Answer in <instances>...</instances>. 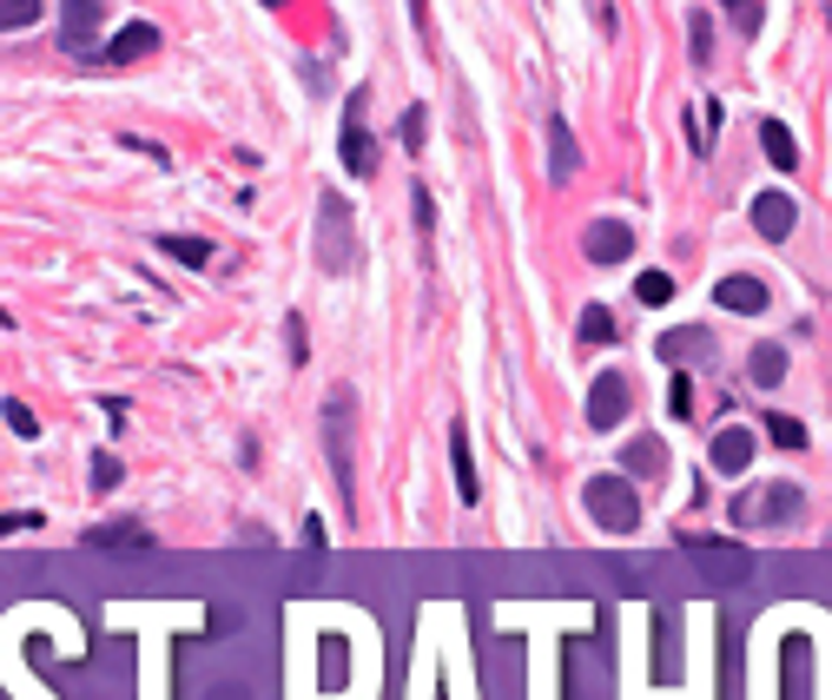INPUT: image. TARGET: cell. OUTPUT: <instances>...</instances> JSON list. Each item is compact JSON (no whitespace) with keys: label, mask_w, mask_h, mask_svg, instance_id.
Masks as SVG:
<instances>
[{"label":"cell","mask_w":832,"mask_h":700,"mask_svg":"<svg viewBox=\"0 0 832 700\" xmlns=\"http://www.w3.org/2000/svg\"><path fill=\"white\" fill-rule=\"evenodd\" d=\"M582 503H588V516H595L608 536H635V529H641V496H635L628 476H588V483H582Z\"/></svg>","instance_id":"cell-1"},{"label":"cell","mask_w":832,"mask_h":700,"mask_svg":"<svg viewBox=\"0 0 832 700\" xmlns=\"http://www.w3.org/2000/svg\"><path fill=\"white\" fill-rule=\"evenodd\" d=\"M681 549H688V562H694L714 589H741V582L754 575V549H741L734 536H688Z\"/></svg>","instance_id":"cell-2"},{"label":"cell","mask_w":832,"mask_h":700,"mask_svg":"<svg viewBox=\"0 0 832 700\" xmlns=\"http://www.w3.org/2000/svg\"><path fill=\"white\" fill-rule=\"evenodd\" d=\"M337 159H344V172H357V179H370V165H377V139H370V126H364V93H350V99H344Z\"/></svg>","instance_id":"cell-3"},{"label":"cell","mask_w":832,"mask_h":700,"mask_svg":"<svg viewBox=\"0 0 832 700\" xmlns=\"http://www.w3.org/2000/svg\"><path fill=\"white\" fill-rule=\"evenodd\" d=\"M760 503H734V516L741 523H800L807 516V489H793V483H767V489H754Z\"/></svg>","instance_id":"cell-4"},{"label":"cell","mask_w":832,"mask_h":700,"mask_svg":"<svg viewBox=\"0 0 832 700\" xmlns=\"http://www.w3.org/2000/svg\"><path fill=\"white\" fill-rule=\"evenodd\" d=\"M628 403H635V384H628L622 370H602L595 390H588V423H595V430H622Z\"/></svg>","instance_id":"cell-5"},{"label":"cell","mask_w":832,"mask_h":700,"mask_svg":"<svg viewBox=\"0 0 832 700\" xmlns=\"http://www.w3.org/2000/svg\"><path fill=\"white\" fill-rule=\"evenodd\" d=\"M317 212H324V245H317V258H324V271H344V265H350V205H344L337 192H324Z\"/></svg>","instance_id":"cell-6"},{"label":"cell","mask_w":832,"mask_h":700,"mask_svg":"<svg viewBox=\"0 0 832 700\" xmlns=\"http://www.w3.org/2000/svg\"><path fill=\"white\" fill-rule=\"evenodd\" d=\"M582 251H588L595 265H628V251H635V231H628L622 218H595V225L582 231Z\"/></svg>","instance_id":"cell-7"},{"label":"cell","mask_w":832,"mask_h":700,"mask_svg":"<svg viewBox=\"0 0 832 700\" xmlns=\"http://www.w3.org/2000/svg\"><path fill=\"white\" fill-rule=\"evenodd\" d=\"M99 20H106V7L73 0V7L60 13V40H66V53H99Z\"/></svg>","instance_id":"cell-8"},{"label":"cell","mask_w":832,"mask_h":700,"mask_svg":"<svg viewBox=\"0 0 832 700\" xmlns=\"http://www.w3.org/2000/svg\"><path fill=\"white\" fill-rule=\"evenodd\" d=\"M714 304H721V311H741V317H760V311H767V284H760L754 271H727V278L714 284Z\"/></svg>","instance_id":"cell-9"},{"label":"cell","mask_w":832,"mask_h":700,"mask_svg":"<svg viewBox=\"0 0 832 700\" xmlns=\"http://www.w3.org/2000/svg\"><path fill=\"white\" fill-rule=\"evenodd\" d=\"M754 225H760V238H774V245H780V238L800 225V205H793L787 192H760V198H754Z\"/></svg>","instance_id":"cell-10"},{"label":"cell","mask_w":832,"mask_h":700,"mask_svg":"<svg viewBox=\"0 0 832 700\" xmlns=\"http://www.w3.org/2000/svg\"><path fill=\"white\" fill-rule=\"evenodd\" d=\"M86 549H99V556H145L152 536L139 523H106V529H86Z\"/></svg>","instance_id":"cell-11"},{"label":"cell","mask_w":832,"mask_h":700,"mask_svg":"<svg viewBox=\"0 0 832 700\" xmlns=\"http://www.w3.org/2000/svg\"><path fill=\"white\" fill-rule=\"evenodd\" d=\"M707 456H714L721 476H741V470L754 463V437H747L741 423H727V430H714V450H707Z\"/></svg>","instance_id":"cell-12"},{"label":"cell","mask_w":832,"mask_h":700,"mask_svg":"<svg viewBox=\"0 0 832 700\" xmlns=\"http://www.w3.org/2000/svg\"><path fill=\"white\" fill-rule=\"evenodd\" d=\"M152 46H159L152 20H132V26H119V33H112V46H106V66H132V60H145Z\"/></svg>","instance_id":"cell-13"},{"label":"cell","mask_w":832,"mask_h":700,"mask_svg":"<svg viewBox=\"0 0 832 700\" xmlns=\"http://www.w3.org/2000/svg\"><path fill=\"white\" fill-rule=\"evenodd\" d=\"M344 417H350V390H337V397H331V417H324V423H331V463H337V483L350 489V443H344Z\"/></svg>","instance_id":"cell-14"},{"label":"cell","mask_w":832,"mask_h":700,"mask_svg":"<svg viewBox=\"0 0 832 700\" xmlns=\"http://www.w3.org/2000/svg\"><path fill=\"white\" fill-rule=\"evenodd\" d=\"M661 470H668V450H661L655 437H635V443L622 450V476H628V483H635V476H661Z\"/></svg>","instance_id":"cell-15"},{"label":"cell","mask_w":832,"mask_h":700,"mask_svg":"<svg viewBox=\"0 0 832 700\" xmlns=\"http://www.w3.org/2000/svg\"><path fill=\"white\" fill-rule=\"evenodd\" d=\"M575 165H582V152H575L569 119H549V172H555V179H575Z\"/></svg>","instance_id":"cell-16"},{"label":"cell","mask_w":832,"mask_h":700,"mask_svg":"<svg viewBox=\"0 0 832 700\" xmlns=\"http://www.w3.org/2000/svg\"><path fill=\"white\" fill-rule=\"evenodd\" d=\"M760 146H767V159H774L780 172H793V165H800V146H793V132H787L780 119H760Z\"/></svg>","instance_id":"cell-17"},{"label":"cell","mask_w":832,"mask_h":700,"mask_svg":"<svg viewBox=\"0 0 832 700\" xmlns=\"http://www.w3.org/2000/svg\"><path fill=\"white\" fill-rule=\"evenodd\" d=\"M655 351H661L668 364H688V357H707L714 344H707V331H694V324H688V331H668V337H661Z\"/></svg>","instance_id":"cell-18"},{"label":"cell","mask_w":832,"mask_h":700,"mask_svg":"<svg viewBox=\"0 0 832 700\" xmlns=\"http://www.w3.org/2000/svg\"><path fill=\"white\" fill-rule=\"evenodd\" d=\"M747 370H754V384H760V390H780V384H787V351H780V344H760Z\"/></svg>","instance_id":"cell-19"},{"label":"cell","mask_w":832,"mask_h":700,"mask_svg":"<svg viewBox=\"0 0 832 700\" xmlns=\"http://www.w3.org/2000/svg\"><path fill=\"white\" fill-rule=\"evenodd\" d=\"M159 251H165V258H179V265H192V271H205V265H212V245H205V238H179V231H165V238H159Z\"/></svg>","instance_id":"cell-20"},{"label":"cell","mask_w":832,"mask_h":700,"mask_svg":"<svg viewBox=\"0 0 832 700\" xmlns=\"http://www.w3.org/2000/svg\"><path fill=\"white\" fill-rule=\"evenodd\" d=\"M450 456H456V496H463V503H476V496H483V483H476V463H469V437H463V430L450 437Z\"/></svg>","instance_id":"cell-21"},{"label":"cell","mask_w":832,"mask_h":700,"mask_svg":"<svg viewBox=\"0 0 832 700\" xmlns=\"http://www.w3.org/2000/svg\"><path fill=\"white\" fill-rule=\"evenodd\" d=\"M787 675H793V700H813V661H807V642H787Z\"/></svg>","instance_id":"cell-22"},{"label":"cell","mask_w":832,"mask_h":700,"mask_svg":"<svg viewBox=\"0 0 832 700\" xmlns=\"http://www.w3.org/2000/svg\"><path fill=\"white\" fill-rule=\"evenodd\" d=\"M767 437H774L780 450H807V423H800V417H787V410H774V417H767Z\"/></svg>","instance_id":"cell-23"},{"label":"cell","mask_w":832,"mask_h":700,"mask_svg":"<svg viewBox=\"0 0 832 700\" xmlns=\"http://www.w3.org/2000/svg\"><path fill=\"white\" fill-rule=\"evenodd\" d=\"M635 291H641V304H668V298H674V278H668V271H641Z\"/></svg>","instance_id":"cell-24"},{"label":"cell","mask_w":832,"mask_h":700,"mask_svg":"<svg viewBox=\"0 0 832 700\" xmlns=\"http://www.w3.org/2000/svg\"><path fill=\"white\" fill-rule=\"evenodd\" d=\"M608 337H615V317H608L602 304H588V311H582V344H608Z\"/></svg>","instance_id":"cell-25"},{"label":"cell","mask_w":832,"mask_h":700,"mask_svg":"<svg viewBox=\"0 0 832 700\" xmlns=\"http://www.w3.org/2000/svg\"><path fill=\"white\" fill-rule=\"evenodd\" d=\"M40 20V7L33 0H0V33H13V26H33Z\"/></svg>","instance_id":"cell-26"},{"label":"cell","mask_w":832,"mask_h":700,"mask_svg":"<svg viewBox=\"0 0 832 700\" xmlns=\"http://www.w3.org/2000/svg\"><path fill=\"white\" fill-rule=\"evenodd\" d=\"M423 139H430V119H423V106H410V112H403V146L423 152Z\"/></svg>","instance_id":"cell-27"},{"label":"cell","mask_w":832,"mask_h":700,"mask_svg":"<svg viewBox=\"0 0 832 700\" xmlns=\"http://www.w3.org/2000/svg\"><path fill=\"white\" fill-rule=\"evenodd\" d=\"M304 562H311V575H317V562H324V523H317V516H304Z\"/></svg>","instance_id":"cell-28"},{"label":"cell","mask_w":832,"mask_h":700,"mask_svg":"<svg viewBox=\"0 0 832 700\" xmlns=\"http://www.w3.org/2000/svg\"><path fill=\"white\" fill-rule=\"evenodd\" d=\"M668 410H674V417H688V410H694V384H688V370L668 384Z\"/></svg>","instance_id":"cell-29"},{"label":"cell","mask_w":832,"mask_h":700,"mask_svg":"<svg viewBox=\"0 0 832 700\" xmlns=\"http://www.w3.org/2000/svg\"><path fill=\"white\" fill-rule=\"evenodd\" d=\"M7 430H13V437H40V417H33L26 403H7Z\"/></svg>","instance_id":"cell-30"},{"label":"cell","mask_w":832,"mask_h":700,"mask_svg":"<svg viewBox=\"0 0 832 700\" xmlns=\"http://www.w3.org/2000/svg\"><path fill=\"white\" fill-rule=\"evenodd\" d=\"M119 456H93V489H119Z\"/></svg>","instance_id":"cell-31"},{"label":"cell","mask_w":832,"mask_h":700,"mask_svg":"<svg viewBox=\"0 0 832 700\" xmlns=\"http://www.w3.org/2000/svg\"><path fill=\"white\" fill-rule=\"evenodd\" d=\"M760 20H767V7H754V0H741V7H734V26H741L747 40L760 33Z\"/></svg>","instance_id":"cell-32"},{"label":"cell","mask_w":832,"mask_h":700,"mask_svg":"<svg viewBox=\"0 0 832 700\" xmlns=\"http://www.w3.org/2000/svg\"><path fill=\"white\" fill-rule=\"evenodd\" d=\"M20 529H40V516H0V536H20Z\"/></svg>","instance_id":"cell-33"},{"label":"cell","mask_w":832,"mask_h":700,"mask_svg":"<svg viewBox=\"0 0 832 700\" xmlns=\"http://www.w3.org/2000/svg\"><path fill=\"white\" fill-rule=\"evenodd\" d=\"M212 700H251V694H245V688L231 681V688H218V694H212Z\"/></svg>","instance_id":"cell-34"}]
</instances>
